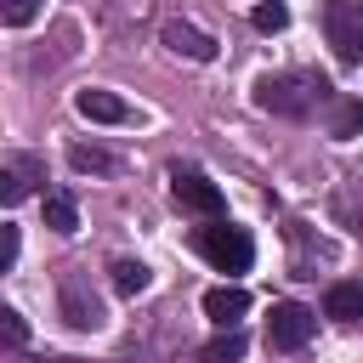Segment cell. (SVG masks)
Returning a JSON list of instances; mask_svg holds the SVG:
<instances>
[{
	"mask_svg": "<svg viewBox=\"0 0 363 363\" xmlns=\"http://www.w3.org/2000/svg\"><path fill=\"white\" fill-rule=\"evenodd\" d=\"M74 108L85 113V119H96V125H136V108L125 102V96H113V91H79L74 96Z\"/></svg>",
	"mask_w": 363,
	"mask_h": 363,
	"instance_id": "obj_8",
	"label": "cell"
},
{
	"mask_svg": "<svg viewBox=\"0 0 363 363\" xmlns=\"http://www.w3.org/2000/svg\"><path fill=\"white\" fill-rule=\"evenodd\" d=\"M170 199H176L182 210L204 216V221H221V210H227L221 187H216V182H204L199 170H176V176H170Z\"/></svg>",
	"mask_w": 363,
	"mask_h": 363,
	"instance_id": "obj_5",
	"label": "cell"
},
{
	"mask_svg": "<svg viewBox=\"0 0 363 363\" xmlns=\"http://www.w3.org/2000/svg\"><path fill=\"white\" fill-rule=\"evenodd\" d=\"M62 318H68V329H102V323H108V318H102V301H96L79 278L62 284Z\"/></svg>",
	"mask_w": 363,
	"mask_h": 363,
	"instance_id": "obj_9",
	"label": "cell"
},
{
	"mask_svg": "<svg viewBox=\"0 0 363 363\" xmlns=\"http://www.w3.org/2000/svg\"><path fill=\"white\" fill-rule=\"evenodd\" d=\"M312 329H318V312L301 306V301H278L272 318H267V340H272V352H301V346L312 340Z\"/></svg>",
	"mask_w": 363,
	"mask_h": 363,
	"instance_id": "obj_4",
	"label": "cell"
},
{
	"mask_svg": "<svg viewBox=\"0 0 363 363\" xmlns=\"http://www.w3.org/2000/svg\"><path fill=\"white\" fill-rule=\"evenodd\" d=\"M357 130H363V96H335L329 136H357Z\"/></svg>",
	"mask_w": 363,
	"mask_h": 363,
	"instance_id": "obj_15",
	"label": "cell"
},
{
	"mask_svg": "<svg viewBox=\"0 0 363 363\" xmlns=\"http://www.w3.org/2000/svg\"><path fill=\"white\" fill-rule=\"evenodd\" d=\"M193 250L216 267V272H250L255 261V238L233 221H210V227H193Z\"/></svg>",
	"mask_w": 363,
	"mask_h": 363,
	"instance_id": "obj_2",
	"label": "cell"
},
{
	"mask_svg": "<svg viewBox=\"0 0 363 363\" xmlns=\"http://www.w3.org/2000/svg\"><path fill=\"white\" fill-rule=\"evenodd\" d=\"M68 164H74V170H85V176H113V170H119V159H113L108 147H85V142H79V147H68Z\"/></svg>",
	"mask_w": 363,
	"mask_h": 363,
	"instance_id": "obj_12",
	"label": "cell"
},
{
	"mask_svg": "<svg viewBox=\"0 0 363 363\" xmlns=\"http://www.w3.org/2000/svg\"><path fill=\"white\" fill-rule=\"evenodd\" d=\"M147 284H153L147 261H130V255H119V261H113V289H119V295H142Z\"/></svg>",
	"mask_w": 363,
	"mask_h": 363,
	"instance_id": "obj_14",
	"label": "cell"
},
{
	"mask_svg": "<svg viewBox=\"0 0 363 363\" xmlns=\"http://www.w3.org/2000/svg\"><path fill=\"white\" fill-rule=\"evenodd\" d=\"M45 227H51V233H74V227H79L74 193H45Z\"/></svg>",
	"mask_w": 363,
	"mask_h": 363,
	"instance_id": "obj_13",
	"label": "cell"
},
{
	"mask_svg": "<svg viewBox=\"0 0 363 363\" xmlns=\"http://www.w3.org/2000/svg\"><path fill=\"white\" fill-rule=\"evenodd\" d=\"M0 340H6L11 352L28 340V323H23V312H17V306H0Z\"/></svg>",
	"mask_w": 363,
	"mask_h": 363,
	"instance_id": "obj_18",
	"label": "cell"
},
{
	"mask_svg": "<svg viewBox=\"0 0 363 363\" xmlns=\"http://www.w3.org/2000/svg\"><path fill=\"white\" fill-rule=\"evenodd\" d=\"M244 312H250V289H238V284H216L204 295V318H216L221 329H238Z\"/></svg>",
	"mask_w": 363,
	"mask_h": 363,
	"instance_id": "obj_10",
	"label": "cell"
},
{
	"mask_svg": "<svg viewBox=\"0 0 363 363\" xmlns=\"http://www.w3.org/2000/svg\"><path fill=\"white\" fill-rule=\"evenodd\" d=\"M40 182H45V159H34V153H11L6 170H0V199H6V204H23Z\"/></svg>",
	"mask_w": 363,
	"mask_h": 363,
	"instance_id": "obj_6",
	"label": "cell"
},
{
	"mask_svg": "<svg viewBox=\"0 0 363 363\" xmlns=\"http://www.w3.org/2000/svg\"><path fill=\"white\" fill-rule=\"evenodd\" d=\"M323 34L346 68L363 62V0H329L323 6Z\"/></svg>",
	"mask_w": 363,
	"mask_h": 363,
	"instance_id": "obj_3",
	"label": "cell"
},
{
	"mask_svg": "<svg viewBox=\"0 0 363 363\" xmlns=\"http://www.w3.org/2000/svg\"><path fill=\"white\" fill-rule=\"evenodd\" d=\"M323 318H335V323H357V318H363V284H352V278L329 284V295H323Z\"/></svg>",
	"mask_w": 363,
	"mask_h": 363,
	"instance_id": "obj_11",
	"label": "cell"
},
{
	"mask_svg": "<svg viewBox=\"0 0 363 363\" xmlns=\"http://www.w3.org/2000/svg\"><path fill=\"white\" fill-rule=\"evenodd\" d=\"M17 250H23V244H17V227H6V255H0V267H17Z\"/></svg>",
	"mask_w": 363,
	"mask_h": 363,
	"instance_id": "obj_20",
	"label": "cell"
},
{
	"mask_svg": "<svg viewBox=\"0 0 363 363\" xmlns=\"http://www.w3.org/2000/svg\"><path fill=\"white\" fill-rule=\"evenodd\" d=\"M250 23H255L261 34H278V28H289V6H284V0H261V6L250 11Z\"/></svg>",
	"mask_w": 363,
	"mask_h": 363,
	"instance_id": "obj_17",
	"label": "cell"
},
{
	"mask_svg": "<svg viewBox=\"0 0 363 363\" xmlns=\"http://www.w3.org/2000/svg\"><path fill=\"white\" fill-rule=\"evenodd\" d=\"M0 17H6V28H23L40 17V0H0Z\"/></svg>",
	"mask_w": 363,
	"mask_h": 363,
	"instance_id": "obj_19",
	"label": "cell"
},
{
	"mask_svg": "<svg viewBox=\"0 0 363 363\" xmlns=\"http://www.w3.org/2000/svg\"><path fill=\"white\" fill-rule=\"evenodd\" d=\"M199 357H204V363H238V357H244V335H238V329H221Z\"/></svg>",
	"mask_w": 363,
	"mask_h": 363,
	"instance_id": "obj_16",
	"label": "cell"
},
{
	"mask_svg": "<svg viewBox=\"0 0 363 363\" xmlns=\"http://www.w3.org/2000/svg\"><path fill=\"white\" fill-rule=\"evenodd\" d=\"M159 40H164L176 57H187V62H216V40H210L204 28H193V23H182V17H170V23L159 28Z\"/></svg>",
	"mask_w": 363,
	"mask_h": 363,
	"instance_id": "obj_7",
	"label": "cell"
},
{
	"mask_svg": "<svg viewBox=\"0 0 363 363\" xmlns=\"http://www.w3.org/2000/svg\"><path fill=\"white\" fill-rule=\"evenodd\" d=\"M335 91L323 74H306V68H289V74H261L255 79V108L278 113V119H312L318 108H329Z\"/></svg>",
	"mask_w": 363,
	"mask_h": 363,
	"instance_id": "obj_1",
	"label": "cell"
}]
</instances>
